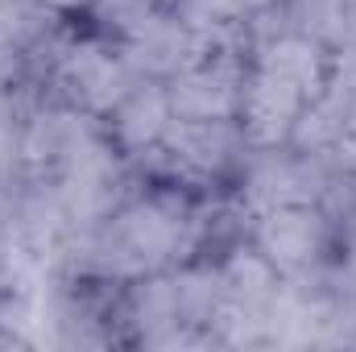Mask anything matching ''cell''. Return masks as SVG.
I'll return each instance as SVG.
<instances>
[{
	"mask_svg": "<svg viewBox=\"0 0 356 352\" xmlns=\"http://www.w3.org/2000/svg\"><path fill=\"white\" fill-rule=\"evenodd\" d=\"M261 245H266V257L277 265H307L315 245H319V224L311 211L302 207H290L282 203L266 224H261Z\"/></svg>",
	"mask_w": 356,
	"mask_h": 352,
	"instance_id": "1",
	"label": "cell"
},
{
	"mask_svg": "<svg viewBox=\"0 0 356 352\" xmlns=\"http://www.w3.org/2000/svg\"><path fill=\"white\" fill-rule=\"evenodd\" d=\"M170 125V99L166 91H129L120 99V116H116V133L129 150H154V141L166 133Z\"/></svg>",
	"mask_w": 356,
	"mask_h": 352,
	"instance_id": "2",
	"label": "cell"
},
{
	"mask_svg": "<svg viewBox=\"0 0 356 352\" xmlns=\"http://www.w3.org/2000/svg\"><path fill=\"white\" fill-rule=\"evenodd\" d=\"M50 4H83V0H50Z\"/></svg>",
	"mask_w": 356,
	"mask_h": 352,
	"instance_id": "3",
	"label": "cell"
}]
</instances>
